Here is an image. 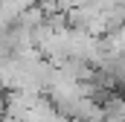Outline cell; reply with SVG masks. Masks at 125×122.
<instances>
[{
    "instance_id": "1",
    "label": "cell",
    "mask_w": 125,
    "mask_h": 122,
    "mask_svg": "<svg viewBox=\"0 0 125 122\" xmlns=\"http://www.w3.org/2000/svg\"><path fill=\"white\" fill-rule=\"evenodd\" d=\"M0 122H9V119H0Z\"/></svg>"
}]
</instances>
